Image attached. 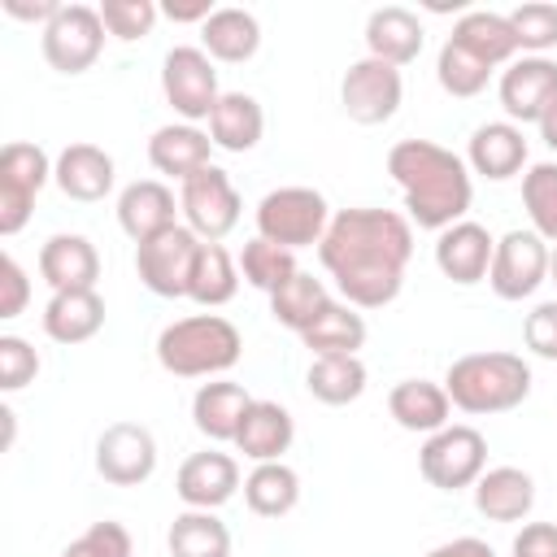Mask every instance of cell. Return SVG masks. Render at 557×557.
Instances as JSON below:
<instances>
[{"label":"cell","mask_w":557,"mask_h":557,"mask_svg":"<svg viewBox=\"0 0 557 557\" xmlns=\"http://www.w3.org/2000/svg\"><path fill=\"white\" fill-rule=\"evenodd\" d=\"M318 257L352 309H383L400 296L413 257V226L396 209H339Z\"/></svg>","instance_id":"1"},{"label":"cell","mask_w":557,"mask_h":557,"mask_svg":"<svg viewBox=\"0 0 557 557\" xmlns=\"http://www.w3.org/2000/svg\"><path fill=\"white\" fill-rule=\"evenodd\" d=\"M387 174L400 183L409 222H418L422 231H448L453 222H466V209L474 200L470 170L444 144H435V139L392 144Z\"/></svg>","instance_id":"2"},{"label":"cell","mask_w":557,"mask_h":557,"mask_svg":"<svg viewBox=\"0 0 557 557\" xmlns=\"http://www.w3.org/2000/svg\"><path fill=\"white\" fill-rule=\"evenodd\" d=\"M444 392L461 413H505L527 400L531 366L518 352H466L448 366Z\"/></svg>","instance_id":"3"},{"label":"cell","mask_w":557,"mask_h":557,"mask_svg":"<svg viewBox=\"0 0 557 557\" xmlns=\"http://www.w3.org/2000/svg\"><path fill=\"white\" fill-rule=\"evenodd\" d=\"M244 339L235 331V322H226L222 313H191L170 322L157 335V361L161 370L178 374V379H209L222 374L239 361Z\"/></svg>","instance_id":"4"},{"label":"cell","mask_w":557,"mask_h":557,"mask_svg":"<svg viewBox=\"0 0 557 557\" xmlns=\"http://www.w3.org/2000/svg\"><path fill=\"white\" fill-rule=\"evenodd\" d=\"M326 226H331V209H326V196L313 187H278V191H265L257 205V235L292 252L322 244Z\"/></svg>","instance_id":"5"},{"label":"cell","mask_w":557,"mask_h":557,"mask_svg":"<svg viewBox=\"0 0 557 557\" xmlns=\"http://www.w3.org/2000/svg\"><path fill=\"white\" fill-rule=\"evenodd\" d=\"M418 470L431 487L440 492H461V487H474L479 474L487 470V440L483 431L474 426H444L435 435H426L422 453H418Z\"/></svg>","instance_id":"6"},{"label":"cell","mask_w":557,"mask_h":557,"mask_svg":"<svg viewBox=\"0 0 557 557\" xmlns=\"http://www.w3.org/2000/svg\"><path fill=\"white\" fill-rule=\"evenodd\" d=\"M161 91H165V100L174 104V113L196 126V122L209 117L213 104L222 100L213 57H209L205 48H191V44L170 48L165 61H161Z\"/></svg>","instance_id":"7"},{"label":"cell","mask_w":557,"mask_h":557,"mask_svg":"<svg viewBox=\"0 0 557 557\" xmlns=\"http://www.w3.org/2000/svg\"><path fill=\"white\" fill-rule=\"evenodd\" d=\"M52 178V161L39 144H4L0 152V235H17L30 222L39 187Z\"/></svg>","instance_id":"8"},{"label":"cell","mask_w":557,"mask_h":557,"mask_svg":"<svg viewBox=\"0 0 557 557\" xmlns=\"http://www.w3.org/2000/svg\"><path fill=\"white\" fill-rule=\"evenodd\" d=\"M44 61L57 74H83L96 65L104 48V22L91 4H61L57 17L44 26Z\"/></svg>","instance_id":"9"},{"label":"cell","mask_w":557,"mask_h":557,"mask_svg":"<svg viewBox=\"0 0 557 557\" xmlns=\"http://www.w3.org/2000/svg\"><path fill=\"white\" fill-rule=\"evenodd\" d=\"M200 235L191 226H170L144 244H135V270H139V283L157 296H187V283H191V265H196V252H200Z\"/></svg>","instance_id":"10"},{"label":"cell","mask_w":557,"mask_h":557,"mask_svg":"<svg viewBox=\"0 0 557 557\" xmlns=\"http://www.w3.org/2000/svg\"><path fill=\"white\" fill-rule=\"evenodd\" d=\"M178 209H183L187 226H191L205 244H218L222 235L235 231L244 205H239V191H235V183L226 178V170H222V165H205V170H196V174L183 183Z\"/></svg>","instance_id":"11"},{"label":"cell","mask_w":557,"mask_h":557,"mask_svg":"<svg viewBox=\"0 0 557 557\" xmlns=\"http://www.w3.org/2000/svg\"><path fill=\"white\" fill-rule=\"evenodd\" d=\"M400 96H405V83H400V70L379 61V57H361L348 65L344 83H339V104L352 122L361 126H379L387 122L396 109H400Z\"/></svg>","instance_id":"12"},{"label":"cell","mask_w":557,"mask_h":557,"mask_svg":"<svg viewBox=\"0 0 557 557\" xmlns=\"http://www.w3.org/2000/svg\"><path fill=\"white\" fill-rule=\"evenodd\" d=\"M548 261H553V252L535 231H509L496 239L487 283L500 300H522L548 278Z\"/></svg>","instance_id":"13"},{"label":"cell","mask_w":557,"mask_h":557,"mask_svg":"<svg viewBox=\"0 0 557 557\" xmlns=\"http://www.w3.org/2000/svg\"><path fill=\"white\" fill-rule=\"evenodd\" d=\"M96 470L113 487H139L157 470V440L139 422H113L96 440Z\"/></svg>","instance_id":"14"},{"label":"cell","mask_w":557,"mask_h":557,"mask_svg":"<svg viewBox=\"0 0 557 557\" xmlns=\"http://www.w3.org/2000/svg\"><path fill=\"white\" fill-rule=\"evenodd\" d=\"M557 104V61L548 57H522L509 61V70L500 74V109L509 113V122H535Z\"/></svg>","instance_id":"15"},{"label":"cell","mask_w":557,"mask_h":557,"mask_svg":"<svg viewBox=\"0 0 557 557\" xmlns=\"http://www.w3.org/2000/svg\"><path fill=\"white\" fill-rule=\"evenodd\" d=\"M235 487H239V466L231 453H218V448L191 453L174 479V492L187 509H218L235 496Z\"/></svg>","instance_id":"16"},{"label":"cell","mask_w":557,"mask_h":557,"mask_svg":"<svg viewBox=\"0 0 557 557\" xmlns=\"http://www.w3.org/2000/svg\"><path fill=\"white\" fill-rule=\"evenodd\" d=\"M492 252H496V239L479 222H453L435 239V265H440V274L453 278V283H461V287L487 278Z\"/></svg>","instance_id":"17"},{"label":"cell","mask_w":557,"mask_h":557,"mask_svg":"<svg viewBox=\"0 0 557 557\" xmlns=\"http://www.w3.org/2000/svg\"><path fill=\"white\" fill-rule=\"evenodd\" d=\"M39 274L52 292H96L100 252L87 235H52L39 248Z\"/></svg>","instance_id":"18"},{"label":"cell","mask_w":557,"mask_h":557,"mask_svg":"<svg viewBox=\"0 0 557 557\" xmlns=\"http://www.w3.org/2000/svg\"><path fill=\"white\" fill-rule=\"evenodd\" d=\"M117 226H122L135 244H144V239H152V235L178 226V222H174V191H170L165 183H157V178H135V183L122 187V196H117Z\"/></svg>","instance_id":"19"},{"label":"cell","mask_w":557,"mask_h":557,"mask_svg":"<svg viewBox=\"0 0 557 557\" xmlns=\"http://www.w3.org/2000/svg\"><path fill=\"white\" fill-rule=\"evenodd\" d=\"M366 48L387 65H409L422 52V22L405 4H383L366 17Z\"/></svg>","instance_id":"20"},{"label":"cell","mask_w":557,"mask_h":557,"mask_svg":"<svg viewBox=\"0 0 557 557\" xmlns=\"http://www.w3.org/2000/svg\"><path fill=\"white\" fill-rule=\"evenodd\" d=\"M209 148H213V139H209L200 126H191V122H170V126H157V131H152V139H148V161H152L161 174L187 183L196 170L213 165V161H209Z\"/></svg>","instance_id":"21"},{"label":"cell","mask_w":557,"mask_h":557,"mask_svg":"<svg viewBox=\"0 0 557 557\" xmlns=\"http://www.w3.org/2000/svg\"><path fill=\"white\" fill-rule=\"evenodd\" d=\"M466 161H470L474 174H483L492 183L513 178L527 165V135H522V126H513V122H483L470 135Z\"/></svg>","instance_id":"22"},{"label":"cell","mask_w":557,"mask_h":557,"mask_svg":"<svg viewBox=\"0 0 557 557\" xmlns=\"http://www.w3.org/2000/svg\"><path fill=\"white\" fill-rule=\"evenodd\" d=\"M52 178L70 200H83V205L104 200L113 191V157L104 148H96V144H70L57 157Z\"/></svg>","instance_id":"23"},{"label":"cell","mask_w":557,"mask_h":557,"mask_svg":"<svg viewBox=\"0 0 557 557\" xmlns=\"http://www.w3.org/2000/svg\"><path fill=\"white\" fill-rule=\"evenodd\" d=\"M296 440V422L292 413L278 405V400H252L244 422H239V435H235V448L252 461H278Z\"/></svg>","instance_id":"24"},{"label":"cell","mask_w":557,"mask_h":557,"mask_svg":"<svg viewBox=\"0 0 557 557\" xmlns=\"http://www.w3.org/2000/svg\"><path fill=\"white\" fill-rule=\"evenodd\" d=\"M531 505H535V483L518 466L483 470L479 483H474V509L492 522H518V518L531 513Z\"/></svg>","instance_id":"25"},{"label":"cell","mask_w":557,"mask_h":557,"mask_svg":"<svg viewBox=\"0 0 557 557\" xmlns=\"http://www.w3.org/2000/svg\"><path fill=\"white\" fill-rule=\"evenodd\" d=\"M387 409L392 418L405 426V431H422V435H435L448 426V392L444 383H431V379H400L392 392H387Z\"/></svg>","instance_id":"26"},{"label":"cell","mask_w":557,"mask_h":557,"mask_svg":"<svg viewBox=\"0 0 557 557\" xmlns=\"http://www.w3.org/2000/svg\"><path fill=\"white\" fill-rule=\"evenodd\" d=\"M248 405H252V396L239 383L213 379V383H200V392L191 396V422L209 440H235Z\"/></svg>","instance_id":"27"},{"label":"cell","mask_w":557,"mask_h":557,"mask_svg":"<svg viewBox=\"0 0 557 557\" xmlns=\"http://www.w3.org/2000/svg\"><path fill=\"white\" fill-rule=\"evenodd\" d=\"M200 44H205V52H209L213 61L239 65V61L257 57V48H261V26H257V17H252L248 9L226 4V9H213V13L205 17Z\"/></svg>","instance_id":"28"},{"label":"cell","mask_w":557,"mask_h":557,"mask_svg":"<svg viewBox=\"0 0 557 557\" xmlns=\"http://www.w3.org/2000/svg\"><path fill=\"white\" fill-rule=\"evenodd\" d=\"M265 113L248 91H222V100L209 113V139L226 152H248L261 144Z\"/></svg>","instance_id":"29"},{"label":"cell","mask_w":557,"mask_h":557,"mask_svg":"<svg viewBox=\"0 0 557 557\" xmlns=\"http://www.w3.org/2000/svg\"><path fill=\"white\" fill-rule=\"evenodd\" d=\"M104 326V300L100 292H52L44 305V331L57 344H83Z\"/></svg>","instance_id":"30"},{"label":"cell","mask_w":557,"mask_h":557,"mask_svg":"<svg viewBox=\"0 0 557 557\" xmlns=\"http://www.w3.org/2000/svg\"><path fill=\"white\" fill-rule=\"evenodd\" d=\"M461 48H470L479 61H487L492 70L505 65L513 52H518V39H513V26L505 13H487V9H466L453 26V35Z\"/></svg>","instance_id":"31"},{"label":"cell","mask_w":557,"mask_h":557,"mask_svg":"<svg viewBox=\"0 0 557 557\" xmlns=\"http://www.w3.org/2000/svg\"><path fill=\"white\" fill-rule=\"evenodd\" d=\"M326 305H331V292H326V283L313 278L309 270H296L278 292H270V313H274V322L287 326V331H296V335H305V331L318 322V313H322Z\"/></svg>","instance_id":"32"},{"label":"cell","mask_w":557,"mask_h":557,"mask_svg":"<svg viewBox=\"0 0 557 557\" xmlns=\"http://www.w3.org/2000/svg\"><path fill=\"white\" fill-rule=\"evenodd\" d=\"M300 339H305V348L313 357H357V348L366 344V318L352 305H335L331 300Z\"/></svg>","instance_id":"33"},{"label":"cell","mask_w":557,"mask_h":557,"mask_svg":"<svg viewBox=\"0 0 557 557\" xmlns=\"http://www.w3.org/2000/svg\"><path fill=\"white\" fill-rule=\"evenodd\" d=\"M170 557H231V531L213 509H187L170 522Z\"/></svg>","instance_id":"34"},{"label":"cell","mask_w":557,"mask_h":557,"mask_svg":"<svg viewBox=\"0 0 557 557\" xmlns=\"http://www.w3.org/2000/svg\"><path fill=\"white\" fill-rule=\"evenodd\" d=\"M244 500H248V509L261 513V518H283V513H292L296 500H300V479H296V470L283 466V461H257L252 474L244 479Z\"/></svg>","instance_id":"35"},{"label":"cell","mask_w":557,"mask_h":557,"mask_svg":"<svg viewBox=\"0 0 557 557\" xmlns=\"http://www.w3.org/2000/svg\"><path fill=\"white\" fill-rule=\"evenodd\" d=\"M239 287V265L231 261V252L222 244H200L196 252V265H191V283H187V296L205 309L213 305H226Z\"/></svg>","instance_id":"36"},{"label":"cell","mask_w":557,"mask_h":557,"mask_svg":"<svg viewBox=\"0 0 557 557\" xmlns=\"http://www.w3.org/2000/svg\"><path fill=\"white\" fill-rule=\"evenodd\" d=\"M313 400L322 405H348L366 392V366L361 357H313L309 374H305Z\"/></svg>","instance_id":"37"},{"label":"cell","mask_w":557,"mask_h":557,"mask_svg":"<svg viewBox=\"0 0 557 557\" xmlns=\"http://www.w3.org/2000/svg\"><path fill=\"white\" fill-rule=\"evenodd\" d=\"M522 205L544 244H557V161H540L522 174Z\"/></svg>","instance_id":"38"},{"label":"cell","mask_w":557,"mask_h":557,"mask_svg":"<svg viewBox=\"0 0 557 557\" xmlns=\"http://www.w3.org/2000/svg\"><path fill=\"white\" fill-rule=\"evenodd\" d=\"M435 78H440V87L448 91V96H479L483 87H487V78H492V65L487 61H479L470 48H461L457 39H444V48H440V61H435Z\"/></svg>","instance_id":"39"},{"label":"cell","mask_w":557,"mask_h":557,"mask_svg":"<svg viewBox=\"0 0 557 557\" xmlns=\"http://www.w3.org/2000/svg\"><path fill=\"white\" fill-rule=\"evenodd\" d=\"M296 270H300V265H296L292 248H278V244H270V239H261V235L248 239L244 252H239V274H244L252 287H261V292H278Z\"/></svg>","instance_id":"40"},{"label":"cell","mask_w":557,"mask_h":557,"mask_svg":"<svg viewBox=\"0 0 557 557\" xmlns=\"http://www.w3.org/2000/svg\"><path fill=\"white\" fill-rule=\"evenodd\" d=\"M509 26H513V39L527 57H544V48L557 44V4H544V0H527L518 4L513 13H505Z\"/></svg>","instance_id":"41"},{"label":"cell","mask_w":557,"mask_h":557,"mask_svg":"<svg viewBox=\"0 0 557 557\" xmlns=\"http://www.w3.org/2000/svg\"><path fill=\"white\" fill-rule=\"evenodd\" d=\"M157 4L152 0H104L100 4V22L113 39H144L152 26H157Z\"/></svg>","instance_id":"42"},{"label":"cell","mask_w":557,"mask_h":557,"mask_svg":"<svg viewBox=\"0 0 557 557\" xmlns=\"http://www.w3.org/2000/svg\"><path fill=\"white\" fill-rule=\"evenodd\" d=\"M39 374V352L22 335H0V392H17L35 383Z\"/></svg>","instance_id":"43"},{"label":"cell","mask_w":557,"mask_h":557,"mask_svg":"<svg viewBox=\"0 0 557 557\" xmlns=\"http://www.w3.org/2000/svg\"><path fill=\"white\" fill-rule=\"evenodd\" d=\"M522 335H527V348H531L535 357L557 361V300L535 305V309L527 313V322H522Z\"/></svg>","instance_id":"44"},{"label":"cell","mask_w":557,"mask_h":557,"mask_svg":"<svg viewBox=\"0 0 557 557\" xmlns=\"http://www.w3.org/2000/svg\"><path fill=\"white\" fill-rule=\"evenodd\" d=\"M26 300H30V278L17 265V257L4 252L0 257V318H17L26 309Z\"/></svg>","instance_id":"45"},{"label":"cell","mask_w":557,"mask_h":557,"mask_svg":"<svg viewBox=\"0 0 557 557\" xmlns=\"http://www.w3.org/2000/svg\"><path fill=\"white\" fill-rule=\"evenodd\" d=\"M96 557H131V531L122 522H91L83 535H78Z\"/></svg>","instance_id":"46"},{"label":"cell","mask_w":557,"mask_h":557,"mask_svg":"<svg viewBox=\"0 0 557 557\" xmlns=\"http://www.w3.org/2000/svg\"><path fill=\"white\" fill-rule=\"evenodd\" d=\"M513 557H557V522H527L513 540Z\"/></svg>","instance_id":"47"},{"label":"cell","mask_w":557,"mask_h":557,"mask_svg":"<svg viewBox=\"0 0 557 557\" xmlns=\"http://www.w3.org/2000/svg\"><path fill=\"white\" fill-rule=\"evenodd\" d=\"M57 9H61L57 0H35V4H26V0H4V13L17 17V22H44V26H48V22L57 17Z\"/></svg>","instance_id":"48"},{"label":"cell","mask_w":557,"mask_h":557,"mask_svg":"<svg viewBox=\"0 0 557 557\" xmlns=\"http://www.w3.org/2000/svg\"><path fill=\"white\" fill-rule=\"evenodd\" d=\"M426 557H496L492 544L474 540V535H461V540H448V544H435Z\"/></svg>","instance_id":"49"},{"label":"cell","mask_w":557,"mask_h":557,"mask_svg":"<svg viewBox=\"0 0 557 557\" xmlns=\"http://www.w3.org/2000/svg\"><path fill=\"white\" fill-rule=\"evenodd\" d=\"M161 13H165L170 22H200V26H205V17H209L213 9H209V0H205V4H165Z\"/></svg>","instance_id":"50"},{"label":"cell","mask_w":557,"mask_h":557,"mask_svg":"<svg viewBox=\"0 0 557 557\" xmlns=\"http://www.w3.org/2000/svg\"><path fill=\"white\" fill-rule=\"evenodd\" d=\"M540 135H544V144L557 152V104H553V109L540 117Z\"/></svg>","instance_id":"51"},{"label":"cell","mask_w":557,"mask_h":557,"mask_svg":"<svg viewBox=\"0 0 557 557\" xmlns=\"http://www.w3.org/2000/svg\"><path fill=\"white\" fill-rule=\"evenodd\" d=\"M61 557H96V553H91L83 540H74V544H65V553H61Z\"/></svg>","instance_id":"52"},{"label":"cell","mask_w":557,"mask_h":557,"mask_svg":"<svg viewBox=\"0 0 557 557\" xmlns=\"http://www.w3.org/2000/svg\"><path fill=\"white\" fill-rule=\"evenodd\" d=\"M548 283H557V252H553V261H548Z\"/></svg>","instance_id":"53"}]
</instances>
